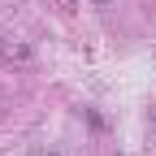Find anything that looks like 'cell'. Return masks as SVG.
Segmentation results:
<instances>
[{
  "label": "cell",
  "mask_w": 156,
  "mask_h": 156,
  "mask_svg": "<svg viewBox=\"0 0 156 156\" xmlns=\"http://www.w3.org/2000/svg\"><path fill=\"white\" fill-rule=\"evenodd\" d=\"M95 5H100V9H104V5H108V0H95Z\"/></svg>",
  "instance_id": "cell-1"
}]
</instances>
